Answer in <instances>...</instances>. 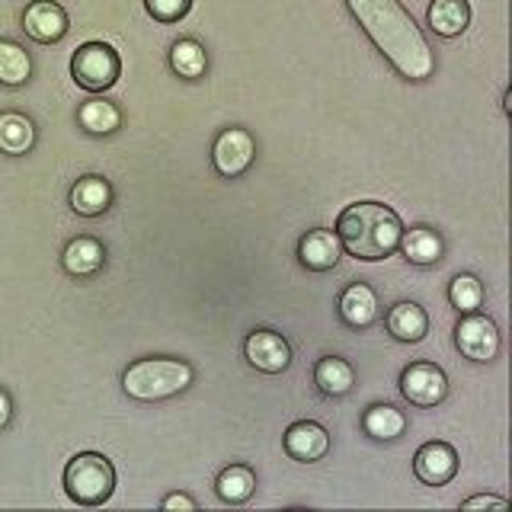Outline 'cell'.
I'll use <instances>...</instances> for the list:
<instances>
[{
    "mask_svg": "<svg viewBox=\"0 0 512 512\" xmlns=\"http://www.w3.org/2000/svg\"><path fill=\"white\" fill-rule=\"evenodd\" d=\"M400 394L410 407H439L448 397V375L436 362H410L400 372Z\"/></svg>",
    "mask_w": 512,
    "mask_h": 512,
    "instance_id": "8",
    "label": "cell"
},
{
    "mask_svg": "<svg viewBox=\"0 0 512 512\" xmlns=\"http://www.w3.org/2000/svg\"><path fill=\"white\" fill-rule=\"evenodd\" d=\"M64 493L77 506H103L116 493V464L103 452H80L64 468Z\"/></svg>",
    "mask_w": 512,
    "mask_h": 512,
    "instance_id": "4",
    "label": "cell"
},
{
    "mask_svg": "<svg viewBox=\"0 0 512 512\" xmlns=\"http://www.w3.org/2000/svg\"><path fill=\"white\" fill-rule=\"evenodd\" d=\"M160 509H186V512H192V509H199V503L192 500L189 493H170V496L160 500Z\"/></svg>",
    "mask_w": 512,
    "mask_h": 512,
    "instance_id": "30",
    "label": "cell"
},
{
    "mask_svg": "<svg viewBox=\"0 0 512 512\" xmlns=\"http://www.w3.org/2000/svg\"><path fill=\"white\" fill-rule=\"evenodd\" d=\"M509 100H512V93L506 90V93H503V112H506V116H509Z\"/></svg>",
    "mask_w": 512,
    "mask_h": 512,
    "instance_id": "32",
    "label": "cell"
},
{
    "mask_svg": "<svg viewBox=\"0 0 512 512\" xmlns=\"http://www.w3.org/2000/svg\"><path fill=\"white\" fill-rule=\"evenodd\" d=\"M413 474L426 487H445L448 480H455V474H458L455 445H448L442 439H432V442L420 445L413 455Z\"/></svg>",
    "mask_w": 512,
    "mask_h": 512,
    "instance_id": "11",
    "label": "cell"
},
{
    "mask_svg": "<svg viewBox=\"0 0 512 512\" xmlns=\"http://www.w3.org/2000/svg\"><path fill=\"white\" fill-rule=\"evenodd\" d=\"M170 71L183 80H199L208 71V52L199 39L183 36L170 45Z\"/></svg>",
    "mask_w": 512,
    "mask_h": 512,
    "instance_id": "25",
    "label": "cell"
},
{
    "mask_svg": "<svg viewBox=\"0 0 512 512\" xmlns=\"http://www.w3.org/2000/svg\"><path fill=\"white\" fill-rule=\"evenodd\" d=\"M282 445H285V455L292 461L314 464L330 452V432L317 420H298L285 429Z\"/></svg>",
    "mask_w": 512,
    "mask_h": 512,
    "instance_id": "13",
    "label": "cell"
},
{
    "mask_svg": "<svg viewBox=\"0 0 512 512\" xmlns=\"http://www.w3.org/2000/svg\"><path fill=\"white\" fill-rule=\"evenodd\" d=\"M384 327H388L391 340L397 343H423L426 333H429V314L423 311V304L416 301H397L384 314Z\"/></svg>",
    "mask_w": 512,
    "mask_h": 512,
    "instance_id": "17",
    "label": "cell"
},
{
    "mask_svg": "<svg viewBox=\"0 0 512 512\" xmlns=\"http://www.w3.org/2000/svg\"><path fill=\"white\" fill-rule=\"evenodd\" d=\"M71 77L80 90L106 93L119 84L122 58L109 42H84L71 58Z\"/></svg>",
    "mask_w": 512,
    "mask_h": 512,
    "instance_id": "5",
    "label": "cell"
},
{
    "mask_svg": "<svg viewBox=\"0 0 512 512\" xmlns=\"http://www.w3.org/2000/svg\"><path fill=\"white\" fill-rule=\"evenodd\" d=\"M426 23L439 39H458L471 26V4L468 0H432Z\"/></svg>",
    "mask_w": 512,
    "mask_h": 512,
    "instance_id": "21",
    "label": "cell"
},
{
    "mask_svg": "<svg viewBox=\"0 0 512 512\" xmlns=\"http://www.w3.org/2000/svg\"><path fill=\"white\" fill-rule=\"evenodd\" d=\"M32 80V55L20 42L0 39V87H26Z\"/></svg>",
    "mask_w": 512,
    "mask_h": 512,
    "instance_id": "26",
    "label": "cell"
},
{
    "mask_svg": "<svg viewBox=\"0 0 512 512\" xmlns=\"http://www.w3.org/2000/svg\"><path fill=\"white\" fill-rule=\"evenodd\" d=\"M336 311H340L346 327H352V330H368L378 320L381 304H378V295H375L372 285L352 282L346 292L340 295V301H336Z\"/></svg>",
    "mask_w": 512,
    "mask_h": 512,
    "instance_id": "16",
    "label": "cell"
},
{
    "mask_svg": "<svg viewBox=\"0 0 512 512\" xmlns=\"http://www.w3.org/2000/svg\"><path fill=\"white\" fill-rule=\"evenodd\" d=\"M404 221L384 202H352L336 218V237L343 253L362 263H378L397 253Z\"/></svg>",
    "mask_w": 512,
    "mask_h": 512,
    "instance_id": "2",
    "label": "cell"
},
{
    "mask_svg": "<svg viewBox=\"0 0 512 512\" xmlns=\"http://www.w3.org/2000/svg\"><path fill=\"white\" fill-rule=\"evenodd\" d=\"M36 138H39V128L26 112H16V109L0 112V154L23 157L36 148Z\"/></svg>",
    "mask_w": 512,
    "mask_h": 512,
    "instance_id": "20",
    "label": "cell"
},
{
    "mask_svg": "<svg viewBox=\"0 0 512 512\" xmlns=\"http://www.w3.org/2000/svg\"><path fill=\"white\" fill-rule=\"evenodd\" d=\"M244 359L250 368H256V372H263V375H285L288 368H292L295 356L282 333L256 327L244 340Z\"/></svg>",
    "mask_w": 512,
    "mask_h": 512,
    "instance_id": "9",
    "label": "cell"
},
{
    "mask_svg": "<svg viewBox=\"0 0 512 512\" xmlns=\"http://www.w3.org/2000/svg\"><path fill=\"white\" fill-rule=\"evenodd\" d=\"M362 429L375 442H394L407 432V413L394 404H372L362 413Z\"/></svg>",
    "mask_w": 512,
    "mask_h": 512,
    "instance_id": "23",
    "label": "cell"
},
{
    "mask_svg": "<svg viewBox=\"0 0 512 512\" xmlns=\"http://www.w3.org/2000/svg\"><path fill=\"white\" fill-rule=\"evenodd\" d=\"M461 509H464V512H474V509H496V512H506V509H509V500H503V496L480 493V496H471V500H464Z\"/></svg>",
    "mask_w": 512,
    "mask_h": 512,
    "instance_id": "29",
    "label": "cell"
},
{
    "mask_svg": "<svg viewBox=\"0 0 512 512\" xmlns=\"http://www.w3.org/2000/svg\"><path fill=\"white\" fill-rule=\"evenodd\" d=\"M71 29V16L55 0H32L23 10V32L39 45H58Z\"/></svg>",
    "mask_w": 512,
    "mask_h": 512,
    "instance_id": "10",
    "label": "cell"
},
{
    "mask_svg": "<svg viewBox=\"0 0 512 512\" xmlns=\"http://www.w3.org/2000/svg\"><path fill=\"white\" fill-rule=\"evenodd\" d=\"M340 256H343V247H340L336 231L311 228L298 240V263L308 272H330V269H336V263H340Z\"/></svg>",
    "mask_w": 512,
    "mask_h": 512,
    "instance_id": "15",
    "label": "cell"
},
{
    "mask_svg": "<svg viewBox=\"0 0 512 512\" xmlns=\"http://www.w3.org/2000/svg\"><path fill=\"white\" fill-rule=\"evenodd\" d=\"M484 298H487V288L480 282L474 272H458L448 285V301H452V308L458 314H471V311H480L484 308Z\"/></svg>",
    "mask_w": 512,
    "mask_h": 512,
    "instance_id": "27",
    "label": "cell"
},
{
    "mask_svg": "<svg viewBox=\"0 0 512 512\" xmlns=\"http://www.w3.org/2000/svg\"><path fill=\"white\" fill-rule=\"evenodd\" d=\"M314 384L324 397H346L356 388V368L343 356H324L314 365Z\"/></svg>",
    "mask_w": 512,
    "mask_h": 512,
    "instance_id": "22",
    "label": "cell"
},
{
    "mask_svg": "<svg viewBox=\"0 0 512 512\" xmlns=\"http://www.w3.org/2000/svg\"><path fill=\"white\" fill-rule=\"evenodd\" d=\"M256 160V138L240 125L221 128L212 144V167L221 180H237L244 176Z\"/></svg>",
    "mask_w": 512,
    "mask_h": 512,
    "instance_id": "7",
    "label": "cell"
},
{
    "mask_svg": "<svg viewBox=\"0 0 512 512\" xmlns=\"http://www.w3.org/2000/svg\"><path fill=\"white\" fill-rule=\"evenodd\" d=\"M455 346L464 359L487 365L500 356V349H503L500 327H496V320L490 314H480V311L461 314L458 327H455Z\"/></svg>",
    "mask_w": 512,
    "mask_h": 512,
    "instance_id": "6",
    "label": "cell"
},
{
    "mask_svg": "<svg viewBox=\"0 0 512 512\" xmlns=\"http://www.w3.org/2000/svg\"><path fill=\"white\" fill-rule=\"evenodd\" d=\"M192 381H196V368L186 359L148 356L125 368L122 391L132 400H141V404H157V400H170L189 391Z\"/></svg>",
    "mask_w": 512,
    "mask_h": 512,
    "instance_id": "3",
    "label": "cell"
},
{
    "mask_svg": "<svg viewBox=\"0 0 512 512\" xmlns=\"http://www.w3.org/2000/svg\"><path fill=\"white\" fill-rule=\"evenodd\" d=\"M346 10L404 80L423 84L436 74V52L400 0H346Z\"/></svg>",
    "mask_w": 512,
    "mask_h": 512,
    "instance_id": "1",
    "label": "cell"
},
{
    "mask_svg": "<svg viewBox=\"0 0 512 512\" xmlns=\"http://www.w3.org/2000/svg\"><path fill=\"white\" fill-rule=\"evenodd\" d=\"M397 250L404 253V260L410 266H439L442 256H445V240L439 231L426 228V224H420V228H410L400 234V244Z\"/></svg>",
    "mask_w": 512,
    "mask_h": 512,
    "instance_id": "18",
    "label": "cell"
},
{
    "mask_svg": "<svg viewBox=\"0 0 512 512\" xmlns=\"http://www.w3.org/2000/svg\"><path fill=\"white\" fill-rule=\"evenodd\" d=\"M215 493L221 503L228 506H244L250 496L256 493V474L247 464H228L218 477H215Z\"/></svg>",
    "mask_w": 512,
    "mask_h": 512,
    "instance_id": "24",
    "label": "cell"
},
{
    "mask_svg": "<svg viewBox=\"0 0 512 512\" xmlns=\"http://www.w3.org/2000/svg\"><path fill=\"white\" fill-rule=\"evenodd\" d=\"M77 125L93 138H109L122 128V109L112 100H106V96L93 93L90 100L77 106Z\"/></svg>",
    "mask_w": 512,
    "mask_h": 512,
    "instance_id": "19",
    "label": "cell"
},
{
    "mask_svg": "<svg viewBox=\"0 0 512 512\" xmlns=\"http://www.w3.org/2000/svg\"><path fill=\"white\" fill-rule=\"evenodd\" d=\"M106 266V244L90 234L71 237L61 250V269L71 279H93Z\"/></svg>",
    "mask_w": 512,
    "mask_h": 512,
    "instance_id": "14",
    "label": "cell"
},
{
    "mask_svg": "<svg viewBox=\"0 0 512 512\" xmlns=\"http://www.w3.org/2000/svg\"><path fill=\"white\" fill-rule=\"evenodd\" d=\"M112 202H116V189L103 173H84L68 192L71 212L80 218H100L109 212Z\"/></svg>",
    "mask_w": 512,
    "mask_h": 512,
    "instance_id": "12",
    "label": "cell"
},
{
    "mask_svg": "<svg viewBox=\"0 0 512 512\" xmlns=\"http://www.w3.org/2000/svg\"><path fill=\"white\" fill-rule=\"evenodd\" d=\"M144 10H148V16L154 23L173 26L192 10V0H144Z\"/></svg>",
    "mask_w": 512,
    "mask_h": 512,
    "instance_id": "28",
    "label": "cell"
},
{
    "mask_svg": "<svg viewBox=\"0 0 512 512\" xmlns=\"http://www.w3.org/2000/svg\"><path fill=\"white\" fill-rule=\"evenodd\" d=\"M10 420H13V397L0 388V429H7Z\"/></svg>",
    "mask_w": 512,
    "mask_h": 512,
    "instance_id": "31",
    "label": "cell"
}]
</instances>
